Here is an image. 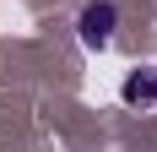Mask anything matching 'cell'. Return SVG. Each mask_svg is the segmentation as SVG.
Returning <instances> with one entry per match:
<instances>
[{
  "label": "cell",
  "instance_id": "6da1fadb",
  "mask_svg": "<svg viewBox=\"0 0 157 152\" xmlns=\"http://www.w3.org/2000/svg\"><path fill=\"white\" fill-rule=\"evenodd\" d=\"M114 22H119V11H114V0H87L76 16V33H81V44L87 49H103L114 38Z\"/></svg>",
  "mask_w": 157,
  "mask_h": 152
},
{
  "label": "cell",
  "instance_id": "7a4b0ae2",
  "mask_svg": "<svg viewBox=\"0 0 157 152\" xmlns=\"http://www.w3.org/2000/svg\"><path fill=\"white\" fill-rule=\"evenodd\" d=\"M119 98H125L130 109H146V103H157V71H136V76H125Z\"/></svg>",
  "mask_w": 157,
  "mask_h": 152
}]
</instances>
